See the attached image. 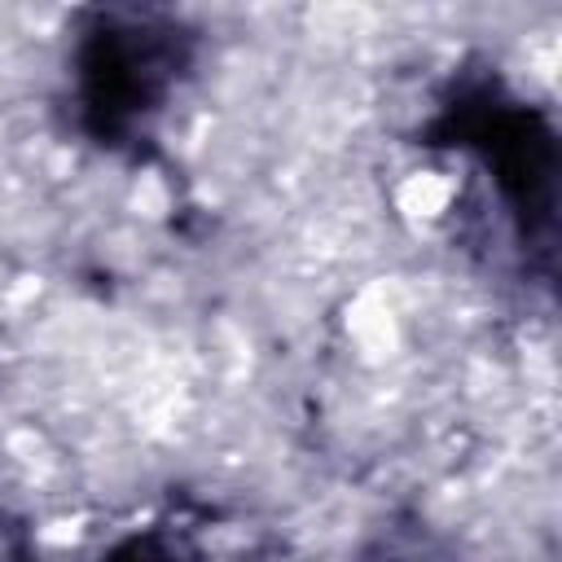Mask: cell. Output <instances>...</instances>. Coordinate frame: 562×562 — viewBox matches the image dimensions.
I'll return each mask as SVG.
<instances>
[{
	"instance_id": "6da1fadb",
	"label": "cell",
	"mask_w": 562,
	"mask_h": 562,
	"mask_svg": "<svg viewBox=\"0 0 562 562\" xmlns=\"http://www.w3.org/2000/svg\"><path fill=\"white\" fill-rule=\"evenodd\" d=\"M184 66V40L176 26L145 13H110L79 44V114L83 127L123 145L162 110V97Z\"/></svg>"
},
{
	"instance_id": "7a4b0ae2",
	"label": "cell",
	"mask_w": 562,
	"mask_h": 562,
	"mask_svg": "<svg viewBox=\"0 0 562 562\" xmlns=\"http://www.w3.org/2000/svg\"><path fill=\"white\" fill-rule=\"evenodd\" d=\"M435 136L448 145H465L487 162L514 215L522 220V233L549 224L558 162H553V132L540 110L518 105L496 88H474L439 114Z\"/></svg>"
},
{
	"instance_id": "3957f363",
	"label": "cell",
	"mask_w": 562,
	"mask_h": 562,
	"mask_svg": "<svg viewBox=\"0 0 562 562\" xmlns=\"http://www.w3.org/2000/svg\"><path fill=\"white\" fill-rule=\"evenodd\" d=\"M105 562H180V553L158 536H127L105 553Z\"/></svg>"
},
{
	"instance_id": "277c9868",
	"label": "cell",
	"mask_w": 562,
	"mask_h": 562,
	"mask_svg": "<svg viewBox=\"0 0 562 562\" xmlns=\"http://www.w3.org/2000/svg\"><path fill=\"white\" fill-rule=\"evenodd\" d=\"M0 562H35L26 531L18 522H9L4 514H0Z\"/></svg>"
}]
</instances>
